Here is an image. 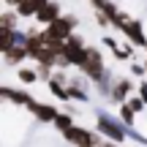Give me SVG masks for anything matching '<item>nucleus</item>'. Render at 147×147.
Segmentation results:
<instances>
[{
  "label": "nucleus",
  "mask_w": 147,
  "mask_h": 147,
  "mask_svg": "<svg viewBox=\"0 0 147 147\" xmlns=\"http://www.w3.org/2000/svg\"><path fill=\"white\" fill-rule=\"evenodd\" d=\"M68 139H71V142H76V144H82V147H90V144H93L90 134H87V131H76V128L68 131Z\"/></svg>",
  "instance_id": "f257e3e1"
},
{
  "label": "nucleus",
  "mask_w": 147,
  "mask_h": 147,
  "mask_svg": "<svg viewBox=\"0 0 147 147\" xmlns=\"http://www.w3.org/2000/svg\"><path fill=\"white\" fill-rule=\"evenodd\" d=\"M55 16H57V5H41V8H38V19L52 22Z\"/></svg>",
  "instance_id": "f03ea898"
},
{
  "label": "nucleus",
  "mask_w": 147,
  "mask_h": 147,
  "mask_svg": "<svg viewBox=\"0 0 147 147\" xmlns=\"http://www.w3.org/2000/svg\"><path fill=\"white\" fill-rule=\"evenodd\" d=\"M33 109L38 112V117H41V120H55V112L49 109V106H33Z\"/></svg>",
  "instance_id": "7ed1b4c3"
},
{
  "label": "nucleus",
  "mask_w": 147,
  "mask_h": 147,
  "mask_svg": "<svg viewBox=\"0 0 147 147\" xmlns=\"http://www.w3.org/2000/svg\"><path fill=\"white\" fill-rule=\"evenodd\" d=\"M19 79H25V82H33V79H36V74H30V71H22V74H19Z\"/></svg>",
  "instance_id": "20e7f679"
},
{
  "label": "nucleus",
  "mask_w": 147,
  "mask_h": 147,
  "mask_svg": "<svg viewBox=\"0 0 147 147\" xmlns=\"http://www.w3.org/2000/svg\"><path fill=\"white\" fill-rule=\"evenodd\" d=\"M142 95H144V101H147V84H142Z\"/></svg>",
  "instance_id": "39448f33"
}]
</instances>
